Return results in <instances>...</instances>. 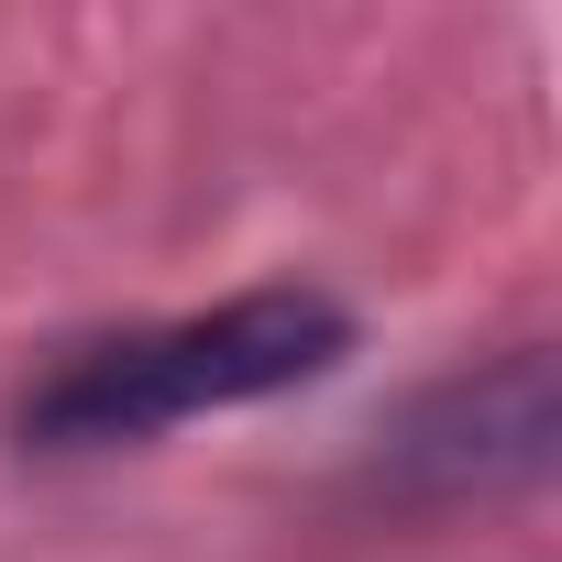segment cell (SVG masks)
I'll return each mask as SVG.
<instances>
[{
	"label": "cell",
	"mask_w": 562,
	"mask_h": 562,
	"mask_svg": "<svg viewBox=\"0 0 562 562\" xmlns=\"http://www.w3.org/2000/svg\"><path fill=\"white\" fill-rule=\"evenodd\" d=\"M342 353H353V310L331 288H243V299H210V310H177V321H133V331L67 342L12 397V441L34 463L144 452V441H166L188 419L299 397Z\"/></svg>",
	"instance_id": "1"
},
{
	"label": "cell",
	"mask_w": 562,
	"mask_h": 562,
	"mask_svg": "<svg viewBox=\"0 0 562 562\" xmlns=\"http://www.w3.org/2000/svg\"><path fill=\"white\" fill-rule=\"evenodd\" d=\"M551 441H562V386H551V342H507L485 364H452L441 386H419L353 496L386 507V518H441V507H474V496H518L551 474Z\"/></svg>",
	"instance_id": "2"
}]
</instances>
